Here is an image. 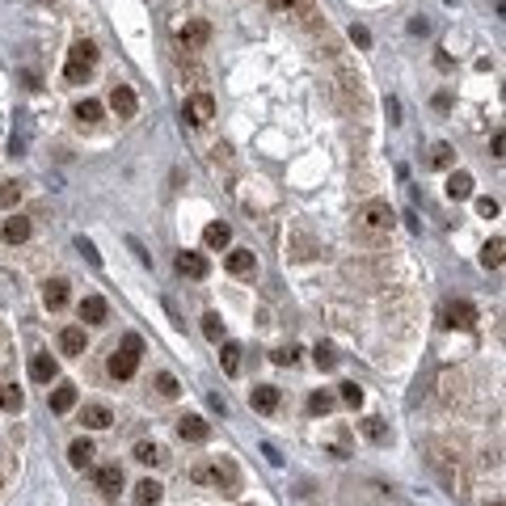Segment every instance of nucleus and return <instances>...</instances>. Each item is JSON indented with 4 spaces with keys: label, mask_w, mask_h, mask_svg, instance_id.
<instances>
[{
    "label": "nucleus",
    "mask_w": 506,
    "mask_h": 506,
    "mask_svg": "<svg viewBox=\"0 0 506 506\" xmlns=\"http://www.w3.org/2000/svg\"><path fill=\"white\" fill-rule=\"evenodd\" d=\"M211 485L224 494V498H236L241 494V472H236V464L228 456H220V460L211 464Z\"/></svg>",
    "instance_id": "nucleus-4"
},
{
    "label": "nucleus",
    "mask_w": 506,
    "mask_h": 506,
    "mask_svg": "<svg viewBox=\"0 0 506 506\" xmlns=\"http://www.w3.org/2000/svg\"><path fill=\"white\" fill-rule=\"evenodd\" d=\"M4 241H9V245L30 241V220H26V216H9V220H4Z\"/></svg>",
    "instance_id": "nucleus-20"
},
{
    "label": "nucleus",
    "mask_w": 506,
    "mask_h": 506,
    "mask_svg": "<svg viewBox=\"0 0 506 506\" xmlns=\"http://www.w3.org/2000/svg\"><path fill=\"white\" fill-rule=\"evenodd\" d=\"M477 211H481L485 220H494V216H498V203H494V198H477Z\"/></svg>",
    "instance_id": "nucleus-41"
},
{
    "label": "nucleus",
    "mask_w": 506,
    "mask_h": 506,
    "mask_svg": "<svg viewBox=\"0 0 506 506\" xmlns=\"http://www.w3.org/2000/svg\"><path fill=\"white\" fill-rule=\"evenodd\" d=\"M203 333H207V342H224V321H220V313H207V317H203Z\"/></svg>",
    "instance_id": "nucleus-33"
},
{
    "label": "nucleus",
    "mask_w": 506,
    "mask_h": 506,
    "mask_svg": "<svg viewBox=\"0 0 506 506\" xmlns=\"http://www.w3.org/2000/svg\"><path fill=\"white\" fill-rule=\"evenodd\" d=\"M110 110H114L118 118H136L139 97L131 93V85H114V89H110Z\"/></svg>",
    "instance_id": "nucleus-8"
},
{
    "label": "nucleus",
    "mask_w": 506,
    "mask_h": 506,
    "mask_svg": "<svg viewBox=\"0 0 506 506\" xmlns=\"http://www.w3.org/2000/svg\"><path fill=\"white\" fill-rule=\"evenodd\" d=\"M106 313H110V308H106L101 295H85V300H81V321L85 325H101L106 321Z\"/></svg>",
    "instance_id": "nucleus-18"
},
{
    "label": "nucleus",
    "mask_w": 506,
    "mask_h": 506,
    "mask_svg": "<svg viewBox=\"0 0 506 506\" xmlns=\"http://www.w3.org/2000/svg\"><path fill=\"white\" fill-rule=\"evenodd\" d=\"M308 410H313V414H329V410H333V397H329V393H313V397H308Z\"/></svg>",
    "instance_id": "nucleus-36"
},
{
    "label": "nucleus",
    "mask_w": 506,
    "mask_h": 506,
    "mask_svg": "<svg viewBox=\"0 0 506 506\" xmlns=\"http://www.w3.org/2000/svg\"><path fill=\"white\" fill-rule=\"evenodd\" d=\"M182 118H186V123H194V127L211 123V118H216V101H211V93H194V97L182 106Z\"/></svg>",
    "instance_id": "nucleus-7"
},
{
    "label": "nucleus",
    "mask_w": 506,
    "mask_h": 506,
    "mask_svg": "<svg viewBox=\"0 0 506 506\" xmlns=\"http://www.w3.org/2000/svg\"><path fill=\"white\" fill-rule=\"evenodd\" d=\"M350 39H355L359 46H368V43H371V34L363 30V26H355V30H350Z\"/></svg>",
    "instance_id": "nucleus-42"
},
{
    "label": "nucleus",
    "mask_w": 506,
    "mask_h": 506,
    "mask_svg": "<svg viewBox=\"0 0 506 506\" xmlns=\"http://www.w3.org/2000/svg\"><path fill=\"white\" fill-rule=\"evenodd\" d=\"M55 375H59V363H55L51 355H34V359H30V380H34V384H51Z\"/></svg>",
    "instance_id": "nucleus-14"
},
{
    "label": "nucleus",
    "mask_w": 506,
    "mask_h": 506,
    "mask_svg": "<svg viewBox=\"0 0 506 506\" xmlns=\"http://www.w3.org/2000/svg\"><path fill=\"white\" fill-rule=\"evenodd\" d=\"M190 481L194 485H211V464H194L190 468Z\"/></svg>",
    "instance_id": "nucleus-38"
},
{
    "label": "nucleus",
    "mask_w": 506,
    "mask_h": 506,
    "mask_svg": "<svg viewBox=\"0 0 506 506\" xmlns=\"http://www.w3.org/2000/svg\"><path fill=\"white\" fill-rule=\"evenodd\" d=\"M224 266H228V275H236V278H249L253 270H258V258H253L249 249H232V253H228V262H224Z\"/></svg>",
    "instance_id": "nucleus-12"
},
{
    "label": "nucleus",
    "mask_w": 506,
    "mask_h": 506,
    "mask_svg": "<svg viewBox=\"0 0 506 506\" xmlns=\"http://www.w3.org/2000/svg\"><path fill=\"white\" fill-rule=\"evenodd\" d=\"M72 405H76V384H59V388L51 393V410H55V414H68Z\"/></svg>",
    "instance_id": "nucleus-23"
},
{
    "label": "nucleus",
    "mask_w": 506,
    "mask_h": 506,
    "mask_svg": "<svg viewBox=\"0 0 506 506\" xmlns=\"http://www.w3.org/2000/svg\"><path fill=\"white\" fill-rule=\"evenodd\" d=\"M220 368L228 371V375L241 371V346H236V342H224V346H220Z\"/></svg>",
    "instance_id": "nucleus-27"
},
{
    "label": "nucleus",
    "mask_w": 506,
    "mask_h": 506,
    "mask_svg": "<svg viewBox=\"0 0 506 506\" xmlns=\"http://www.w3.org/2000/svg\"><path fill=\"white\" fill-rule=\"evenodd\" d=\"M178 435L186 443H207L211 439V422H203L198 414H186V418H178Z\"/></svg>",
    "instance_id": "nucleus-9"
},
{
    "label": "nucleus",
    "mask_w": 506,
    "mask_h": 506,
    "mask_svg": "<svg viewBox=\"0 0 506 506\" xmlns=\"http://www.w3.org/2000/svg\"><path fill=\"white\" fill-rule=\"evenodd\" d=\"M443 325L447 329H472L477 325V308L468 300H447L443 304Z\"/></svg>",
    "instance_id": "nucleus-6"
},
{
    "label": "nucleus",
    "mask_w": 506,
    "mask_h": 506,
    "mask_svg": "<svg viewBox=\"0 0 506 506\" xmlns=\"http://www.w3.org/2000/svg\"><path fill=\"white\" fill-rule=\"evenodd\" d=\"M76 249H81V253H85V258H89L93 266H101V253H97V249H93V241H85V236H81V241H76Z\"/></svg>",
    "instance_id": "nucleus-40"
},
{
    "label": "nucleus",
    "mask_w": 506,
    "mask_h": 506,
    "mask_svg": "<svg viewBox=\"0 0 506 506\" xmlns=\"http://www.w3.org/2000/svg\"><path fill=\"white\" fill-rule=\"evenodd\" d=\"M161 498H165V485H161V481L148 477V481H139L136 485V506H156Z\"/></svg>",
    "instance_id": "nucleus-19"
},
{
    "label": "nucleus",
    "mask_w": 506,
    "mask_h": 506,
    "mask_svg": "<svg viewBox=\"0 0 506 506\" xmlns=\"http://www.w3.org/2000/svg\"><path fill=\"white\" fill-rule=\"evenodd\" d=\"M363 435H368L371 443H388V439H393V430H388L380 418H368V422H363Z\"/></svg>",
    "instance_id": "nucleus-30"
},
{
    "label": "nucleus",
    "mask_w": 506,
    "mask_h": 506,
    "mask_svg": "<svg viewBox=\"0 0 506 506\" xmlns=\"http://www.w3.org/2000/svg\"><path fill=\"white\" fill-rule=\"evenodd\" d=\"M81 422H85L89 430H106V426L114 422V414H110V405H101V401H93V405H85V410H81Z\"/></svg>",
    "instance_id": "nucleus-15"
},
{
    "label": "nucleus",
    "mask_w": 506,
    "mask_h": 506,
    "mask_svg": "<svg viewBox=\"0 0 506 506\" xmlns=\"http://www.w3.org/2000/svg\"><path fill=\"white\" fill-rule=\"evenodd\" d=\"M270 359H275V363H283V368H287V363H295V359H300V350H295V346H278L275 355H270Z\"/></svg>",
    "instance_id": "nucleus-39"
},
{
    "label": "nucleus",
    "mask_w": 506,
    "mask_h": 506,
    "mask_svg": "<svg viewBox=\"0 0 506 506\" xmlns=\"http://www.w3.org/2000/svg\"><path fill=\"white\" fill-rule=\"evenodd\" d=\"M43 300H46L51 313H59V308L68 304V278H51V283L43 287Z\"/></svg>",
    "instance_id": "nucleus-17"
},
{
    "label": "nucleus",
    "mask_w": 506,
    "mask_h": 506,
    "mask_svg": "<svg viewBox=\"0 0 506 506\" xmlns=\"http://www.w3.org/2000/svg\"><path fill=\"white\" fill-rule=\"evenodd\" d=\"M0 410H4V414H21V410H26V393H21L17 384H4V388H0Z\"/></svg>",
    "instance_id": "nucleus-21"
},
{
    "label": "nucleus",
    "mask_w": 506,
    "mask_h": 506,
    "mask_svg": "<svg viewBox=\"0 0 506 506\" xmlns=\"http://www.w3.org/2000/svg\"><path fill=\"white\" fill-rule=\"evenodd\" d=\"M430 165H435V169H452V165H456V152H452L447 143H435V148H430Z\"/></svg>",
    "instance_id": "nucleus-31"
},
{
    "label": "nucleus",
    "mask_w": 506,
    "mask_h": 506,
    "mask_svg": "<svg viewBox=\"0 0 506 506\" xmlns=\"http://www.w3.org/2000/svg\"><path fill=\"white\" fill-rule=\"evenodd\" d=\"M502 253H506V241L494 236V241L481 249V266H485V270H498V266H502Z\"/></svg>",
    "instance_id": "nucleus-24"
},
{
    "label": "nucleus",
    "mask_w": 506,
    "mask_h": 506,
    "mask_svg": "<svg viewBox=\"0 0 506 506\" xmlns=\"http://www.w3.org/2000/svg\"><path fill=\"white\" fill-rule=\"evenodd\" d=\"M93 456H97V452H93V443H89V439H76V443L68 447V460H72V468H89Z\"/></svg>",
    "instance_id": "nucleus-25"
},
{
    "label": "nucleus",
    "mask_w": 506,
    "mask_h": 506,
    "mask_svg": "<svg viewBox=\"0 0 506 506\" xmlns=\"http://www.w3.org/2000/svg\"><path fill=\"white\" fill-rule=\"evenodd\" d=\"M313 359H317V368H321V371H333V368H338V355H333V346H329V342H321V346L313 350Z\"/></svg>",
    "instance_id": "nucleus-34"
},
{
    "label": "nucleus",
    "mask_w": 506,
    "mask_h": 506,
    "mask_svg": "<svg viewBox=\"0 0 506 506\" xmlns=\"http://www.w3.org/2000/svg\"><path fill=\"white\" fill-rule=\"evenodd\" d=\"M228 241H232V228H228V224H220V220L203 228V245H207V249H224Z\"/></svg>",
    "instance_id": "nucleus-22"
},
{
    "label": "nucleus",
    "mask_w": 506,
    "mask_h": 506,
    "mask_svg": "<svg viewBox=\"0 0 506 506\" xmlns=\"http://www.w3.org/2000/svg\"><path fill=\"white\" fill-rule=\"evenodd\" d=\"M393 220H397V216H393V207H388V203H380V198L363 203V207H359V216H355L359 232H375V236L393 228Z\"/></svg>",
    "instance_id": "nucleus-3"
},
{
    "label": "nucleus",
    "mask_w": 506,
    "mask_h": 506,
    "mask_svg": "<svg viewBox=\"0 0 506 506\" xmlns=\"http://www.w3.org/2000/svg\"><path fill=\"white\" fill-rule=\"evenodd\" d=\"M59 350H64V355H72V359H76V355H85V329H81V325H68V329L59 333Z\"/></svg>",
    "instance_id": "nucleus-16"
},
{
    "label": "nucleus",
    "mask_w": 506,
    "mask_h": 506,
    "mask_svg": "<svg viewBox=\"0 0 506 506\" xmlns=\"http://www.w3.org/2000/svg\"><path fill=\"white\" fill-rule=\"evenodd\" d=\"M17 198H21V186H17V182L0 186V207H17Z\"/></svg>",
    "instance_id": "nucleus-35"
},
{
    "label": "nucleus",
    "mask_w": 506,
    "mask_h": 506,
    "mask_svg": "<svg viewBox=\"0 0 506 506\" xmlns=\"http://www.w3.org/2000/svg\"><path fill=\"white\" fill-rule=\"evenodd\" d=\"M249 401H253V410H258V414H275L283 397H278V388H275V384H258V388L249 393Z\"/></svg>",
    "instance_id": "nucleus-11"
},
{
    "label": "nucleus",
    "mask_w": 506,
    "mask_h": 506,
    "mask_svg": "<svg viewBox=\"0 0 506 506\" xmlns=\"http://www.w3.org/2000/svg\"><path fill=\"white\" fill-rule=\"evenodd\" d=\"M136 460H139V464H161V460H165V447L143 439V443H136Z\"/></svg>",
    "instance_id": "nucleus-29"
},
{
    "label": "nucleus",
    "mask_w": 506,
    "mask_h": 506,
    "mask_svg": "<svg viewBox=\"0 0 506 506\" xmlns=\"http://www.w3.org/2000/svg\"><path fill=\"white\" fill-rule=\"evenodd\" d=\"M173 266H178V275H186V278H207V270H211L203 253H178Z\"/></svg>",
    "instance_id": "nucleus-13"
},
{
    "label": "nucleus",
    "mask_w": 506,
    "mask_h": 506,
    "mask_svg": "<svg viewBox=\"0 0 506 506\" xmlns=\"http://www.w3.org/2000/svg\"><path fill=\"white\" fill-rule=\"evenodd\" d=\"M490 506H502V502H490Z\"/></svg>",
    "instance_id": "nucleus-44"
},
{
    "label": "nucleus",
    "mask_w": 506,
    "mask_h": 506,
    "mask_svg": "<svg viewBox=\"0 0 506 506\" xmlns=\"http://www.w3.org/2000/svg\"><path fill=\"white\" fill-rule=\"evenodd\" d=\"M178 43H182V51H203V46L211 43V21L190 17L182 30H178Z\"/></svg>",
    "instance_id": "nucleus-5"
},
{
    "label": "nucleus",
    "mask_w": 506,
    "mask_h": 506,
    "mask_svg": "<svg viewBox=\"0 0 506 506\" xmlns=\"http://www.w3.org/2000/svg\"><path fill=\"white\" fill-rule=\"evenodd\" d=\"M342 401L359 410V405H363V388H359V384H342Z\"/></svg>",
    "instance_id": "nucleus-37"
},
{
    "label": "nucleus",
    "mask_w": 506,
    "mask_h": 506,
    "mask_svg": "<svg viewBox=\"0 0 506 506\" xmlns=\"http://www.w3.org/2000/svg\"><path fill=\"white\" fill-rule=\"evenodd\" d=\"M447 198H456V203L472 198V178H468V173H452V178H447Z\"/></svg>",
    "instance_id": "nucleus-26"
},
{
    "label": "nucleus",
    "mask_w": 506,
    "mask_h": 506,
    "mask_svg": "<svg viewBox=\"0 0 506 506\" xmlns=\"http://www.w3.org/2000/svg\"><path fill=\"white\" fill-rule=\"evenodd\" d=\"M139 350H143V338H139V333H127V338H123V350H114L110 363H106L110 375H114V380H131V375H136V363H139Z\"/></svg>",
    "instance_id": "nucleus-2"
},
{
    "label": "nucleus",
    "mask_w": 506,
    "mask_h": 506,
    "mask_svg": "<svg viewBox=\"0 0 506 506\" xmlns=\"http://www.w3.org/2000/svg\"><path fill=\"white\" fill-rule=\"evenodd\" d=\"M93 485H97L101 494H118V490H123V468H118V464H101V468L93 472Z\"/></svg>",
    "instance_id": "nucleus-10"
},
{
    "label": "nucleus",
    "mask_w": 506,
    "mask_h": 506,
    "mask_svg": "<svg viewBox=\"0 0 506 506\" xmlns=\"http://www.w3.org/2000/svg\"><path fill=\"white\" fill-rule=\"evenodd\" d=\"M76 118L81 123H101V101H93V97L76 101Z\"/></svg>",
    "instance_id": "nucleus-32"
},
{
    "label": "nucleus",
    "mask_w": 506,
    "mask_h": 506,
    "mask_svg": "<svg viewBox=\"0 0 506 506\" xmlns=\"http://www.w3.org/2000/svg\"><path fill=\"white\" fill-rule=\"evenodd\" d=\"M266 4H270V9H291L295 0H266Z\"/></svg>",
    "instance_id": "nucleus-43"
},
{
    "label": "nucleus",
    "mask_w": 506,
    "mask_h": 506,
    "mask_svg": "<svg viewBox=\"0 0 506 506\" xmlns=\"http://www.w3.org/2000/svg\"><path fill=\"white\" fill-rule=\"evenodd\" d=\"M152 384H156V397H165V401H173V397L182 393V384H178L169 371H156V380H152Z\"/></svg>",
    "instance_id": "nucleus-28"
},
{
    "label": "nucleus",
    "mask_w": 506,
    "mask_h": 506,
    "mask_svg": "<svg viewBox=\"0 0 506 506\" xmlns=\"http://www.w3.org/2000/svg\"><path fill=\"white\" fill-rule=\"evenodd\" d=\"M93 64H97V43H89V39H81V43H72V51H68V64H64V76L72 81V85H81L85 76L93 72Z\"/></svg>",
    "instance_id": "nucleus-1"
}]
</instances>
